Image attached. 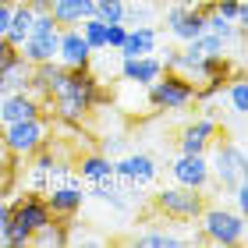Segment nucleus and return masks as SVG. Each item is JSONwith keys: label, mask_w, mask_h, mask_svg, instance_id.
Segmentation results:
<instances>
[{"label": "nucleus", "mask_w": 248, "mask_h": 248, "mask_svg": "<svg viewBox=\"0 0 248 248\" xmlns=\"http://www.w3.org/2000/svg\"><path fill=\"white\" fill-rule=\"evenodd\" d=\"M78 174H82V181H103V177L114 174V160H110L107 153H85L82 160H78Z\"/></svg>", "instance_id": "22"}, {"label": "nucleus", "mask_w": 248, "mask_h": 248, "mask_svg": "<svg viewBox=\"0 0 248 248\" xmlns=\"http://www.w3.org/2000/svg\"><path fill=\"white\" fill-rule=\"evenodd\" d=\"M57 36H61V29H53V32H29V36L21 39L18 53H21L29 64L53 61V57H57Z\"/></svg>", "instance_id": "16"}, {"label": "nucleus", "mask_w": 248, "mask_h": 248, "mask_svg": "<svg viewBox=\"0 0 248 248\" xmlns=\"http://www.w3.org/2000/svg\"><path fill=\"white\" fill-rule=\"evenodd\" d=\"M0 241H4V238H0Z\"/></svg>", "instance_id": "37"}, {"label": "nucleus", "mask_w": 248, "mask_h": 248, "mask_svg": "<svg viewBox=\"0 0 248 248\" xmlns=\"http://www.w3.org/2000/svg\"><path fill=\"white\" fill-rule=\"evenodd\" d=\"M7 223H11V206H7V202H0V238H4Z\"/></svg>", "instance_id": "32"}, {"label": "nucleus", "mask_w": 248, "mask_h": 248, "mask_svg": "<svg viewBox=\"0 0 248 248\" xmlns=\"http://www.w3.org/2000/svg\"><path fill=\"white\" fill-rule=\"evenodd\" d=\"M124 36H128V25L124 21H114V25H107V50H121V43H124Z\"/></svg>", "instance_id": "28"}, {"label": "nucleus", "mask_w": 248, "mask_h": 248, "mask_svg": "<svg viewBox=\"0 0 248 248\" xmlns=\"http://www.w3.org/2000/svg\"><path fill=\"white\" fill-rule=\"evenodd\" d=\"M156 0H124V25H153Z\"/></svg>", "instance_id": "24"}, {"label": "nucleus", "mask_w": 248, "mask_h": 248, "mask_svg": "<svg viewBox=\"0 0 248 248\" xmlns=\"http://www.w3.org/2000/svg\"><path fill=\"white\" fill-rule=\"evenodd\" d=\"M93 7H96V0H53L50 15L61 29H71V25H82L93 15Z\"/></svg>", "instance_id": "19"}, {"label": "nucleus", "mask_w": 248, "mask_h": 248, "mask_svg": "<svg viewBox=\"0 0 248 248\" xmlns=\"http://www.w3.org/2000/svg\"><path fill=\"white\" fill-rule=\"evenodd\" d=\"M163 21H167V32H170L174 39H181V43H188V39H195V36L206 32V11H202L199 4L195 7H177V4H170Z\"/></svg>", "instance_id": "10"}, {"label": "nucleus", "mask_w": 248, "mask_h": 248, "mask_svg": "<svg viewBox=\"0 0 248 248\" xmlns=\"http://www.w3.org/2000/svg\"><path fill=\"white\" fill-rule=\"evenodd\" d=\"M220 96H227L231 114H234V117H245V110H248V82H245V71L234 75L231 82L223 85V93H220Z\"/></svg>", "instance_id": "23"}, {"label": "nucleus", "mask_w": 248, "mask_h": 248, "mask_svg": "<svg viewBox=\"0 0 248 248\" xmlns=\"http://www.w3.org/2000/svg\"><path fill=\"white\" fill-rule=\"evenodd\" d=\"M160 75H163V64H160L156 53H145V57H124V61H121V82L153 85Z\"/></svg>", "instance_id": "15"}, {"label": "nucleus", "mask_w": 248, "mask_h": 248, "mask_svg": "<svg viewBox=\"0 0 248 248\" xmlns=\"http://www.w3.org/2000/svg\"><path fill=\"white\" fill-rule=\"evenodd\" d=\"M50 128H53V117H29V121H11L0 128V139H4L7 153L15 160H32L43 145L50 142Z\"/></svg>", "instance_id": "4"}, {"label": "nucleus", "mask_w": 248, "mask_h": 248, "mask_svg": "<svg viewBox=\"0 0 248 248\" xmlns=\"http://www.w3.org/2000/svg\"><path fill=\"white\" fill-rule=\"evenodd\" d=\"M29 78H32V64L15 50L7 64L0 67V93H21V89H29Z\"/></svg>", "instance_id": "18"}, {"label": "nucleus", "mask_w": 248, "mask_h": 248, "mask_svg": "<svg viewBox=\"0 0 248 248\" xmlns=\"http://www.w3.org/2000/svg\"><path fill=\"white\" fill-rule=\"evenodd\" d=\"M75 29L82 32V39H85L93 50H107V25H103V21H99L96 15H89L82 25H75Z\"/></svg>", "instance_id": "25"}, {"label": "nucleus", "mask_w": 248, "mask_h": 248, "mask_svg": "<svg viewBox=\"0 0 248 248\" xmlns=\"http://www.w3.org/2000/svg\"><path fill=\"white\" fill-rule=\"evenodd\" d=\"M43 110H46V103H43L39 96H32L29 89H21V93H4V103H0V124L39 117Z\"/></svg>", "instance_id": "14"}, {"label": "nucleus", "mask_w": 248, "mask_h": 248, "mask_svg": "<svg viewBox=\"0 0 248 248\" xmlns=\"http://www.w3.org/2000/svg\"><path fill=\"white\" fill-rule=\"evenodd\" d=\"M43 199H46V206H50V213L57 220H71L75 213L82 209V202H85V188H82L78 177H64V181L46 185Z\"/></svg>", "instance_id": "8"}, {"label": "nucleus", "mask_w": 248, "mask_h": 248, "mask_svg": "<svg viewBox=\"0 0 248 248\" xmlns=\"http://www.w3.org/2000/svg\"><path fill=\"white\" fill-rule=\"evenodd\" d=\"M156 46H160V32H156L153 25H131L128 36H124L117 57H145V53H156Z\"/></svg>", "instance_id": "17"}, {"label": "nucleus", "mask_w": 248, "mask_h": 248, "mask_svg": "<svg viewBox=\"0 0 248 248\" xmlns=\"http://www.w3.org/2000/svg\"><path fill=\"white\" fill-rule=\"evenodd\" d=\"M103 78L93 67H67V82L46 107H53V121L61 124H82L93 110L103 103Z\"/></svg>", "instance_id": "1"}, {"label": "nucleus", "mask_w": 248, "mask_h": 248, "mask_svg": "<svg viewBox=\"0 0 248 248\" xmlns=\"http://www.w3.org/2000/svg\"><path fill=\"white\" fill-rule=\"evenodd\" d=\"M50 220H53V213L46 206V199H43V191H25L21 199L11 202V223L4 231V241L21 248V245H29V238Z\"/></svg>", "instance_id": "2"}, {"label": "nucleus", "mask_w": 248, "mask_h": 248, "mask_svg": "<svg viewBox=\"0 0 248 248\" xmlns=\"http://www.w3.org/2000/svg\"><path fill=\"white\" fill-rule=\"evenodd\" d=\"M29 245H39V248H64L71 245V223H57V217H53L50 223H43V227L29 238Z\"/></svg>", "instance_id": "21"}, {"label": "nucleus", "mask_w": 248, "mask_h": 248, "mask_svg": "<svg viewBox=\"0 0 248 248\" xmlns=\"http://www.w3.org/2000/svg\"><path fill=\"white\" fill-rule=\"evenodd\" d=\"M11 160H15V156L7 153V145H4V139H0V167H4V163H11Z\"/></svg>", "instance_id": "35"}, {"label": "nucleus", "mask_w": 248, "mask_h": 248, "mask_svg": "<svg viewBox=\"0 0 248 248\" xmlns=\"http://www.w3.org/2000/svg\"><path fill=\"white\" fill-rule=\"evenodd\" d=\"M156 160L149 153H128V156H121V160H114V174H117V181H128L135 188H142V185H153L156 181Z\"/></svg>", "instance_id": "12"}, {"label": "nucleus", "mask_w": 248, "mask_h": 248, "mask_svg": "<svg viewBox=\"0 0 248 248\" xmlns=\"http://www.w3.org/2000/svg\"><path fill=\"white\" fill-rule=\"evenodd\" d=\"M11 7H15V0H0V36L7 32V21H11Z\"/></svg>", "instance_id": "31"}, {"label": "nucleus", "mask_w": 248, "mask_h": 248, "mask_svg": "<svg viewBox=\"0 0 248 248\" xmlns=\"http://www.w3.org/2000/svg\"><path fill=\"white\" fill-rule=\"evenodd\" d=\"M145 93H149L153 110H160V114H177L195 103V82L181 71H163Z\"/></svg>", "instance_id": "5"}, {"label": "nucleus", "mask_w": 248, "mask_h": 248, "mask_svg": "<svg viewBox=\"0 0 248 248\" xmlns=\"http://www.w3.org/2000/svg\"><path fill=\"white\" fill-rule=\"evenodd\" d=\"M209 149H213V160H209V174L220 181V188H234L238 181H245V167H248V160H245V145L238 142V139H227V135H217V139L209 142Z\"/></svg>", "instance_id": "6"}, {"label": "nucleus", "mask_w": 248, "mask_h": 248, "mask_svg": "<svg viewBox=\"0 0 248 248\" xmlns=\"http://www.w3.org/2000/svg\"><path fill=\"white\" fill-rule=\"evenodd\" d=\"M11 53H15V46H11V43H7L4 36H0V67L7 64V57H11Z\"/></svg>", "instance_id": "33"}, {"label": "nucleus", "mask_w": 248, "mask_h": 248, "mask_svg": "<svg viewBox=\"0 0 248 248\" xmlns=\"http://www.w3.org/2000/svg\"><path fill=\"white\" fill-rule=\"evenodd\" d=\"M135 241H139L142 248H177V245H185V238H177L174 231H145Z\"/></svg>", "instance_id": "26"}, {"label": "nucleus", "mask_w": 248, "mask_h": 248, "mask_svg": "<svg viewBox=\"0 0 248 248\" xmlns=\"http://www.w3.org/2000/svg\"><path fill=\"white\" fill-rule=\"evenodd\" d=\"M160 64H163V71H177V64H181V50L177 46H167L160 53Z\"/></svg>", "instance_id": "30"}, {"label": "nucleus", "mask_w": 248, "mask_h": 248, "mask_svg": "<svg viewBox=\"0 0 248 248\" xmlns=\"http://www.w3.org/2000/svg\"><path fill=\"white\" fill-rule=\"evenodd\" d=\"M231 195H234V209H238V213H248V185L238 181V185L231 188Z\"/></svg>", "instance_id": "29"}, {"label": "nucleus", "mask_w": 248, "mask_h": 248, "mask_svg": "<svg viewBox=\"0 0 248 248\" xmlns=\"http://www.w3.org/2000/svg\"><path fill=\"white\" fill-rule=\"evenodd\" d=\"M167 4H177V7H195L199 0H167Z\"/></svg>", "instance_id": "36"}, {"label": "nucleus", "mask_w": 248, "mask_h": 248, "mask_svg": "<svg viewBox=\"0 0 248 248\" xmlns=\"http://www.w3.org/2000/svg\"><path fill=\"white\" fill-rule=\"evenodd\" d=\"M170 177H174V185H185V188L206 191L209 181H213L206 153H177V160L170 163Z\"/></svg>", "instance_id": "9"}, {"label": "nucleus", "mask_w": 248, "mask_h": 248, "mask_svg": "<svg viewBox=\"0 0 248 248\" xmlns=\"http://www.w3.org/2000/svg\"><path fill=\"white\" fill-rule=\"evenodd\" d=\"M220 135V124L213 117H199L181 128L177 135V153H209V142Z\"/></svg>", "instance_id": "13"}, {"label": "nucleus", "mask_w": 248, "mask_h": 248, "mask_svg": "<svg viewBox=\"0 0 248 248\" xmlns=\"http://www.w3.org/2000/svg\"><path fill=\"white\" fill-rule=\"evenodd\" d=\"M32 21H36V11H32L25 0H15V7H11V21H7V32H4V39L11 43V46H21V39L32 32Z\"/></svg>", "instance_id": "20"}, {"label": "nucleus", "mask_w": 248, "mask_h": 248, "mask_svg": "<svg viewBox=\"0 0 248 248\" xmlns=\"http://www.w3.org/2000/svg\"><path fill=\"white\" fill-rule=\"evenodd\" d=\"M93 15L103 21V25H114V21H124V0H96Z\"/></svg>", "instance_id": "27"}, {"label": "nucleus", "mask_w": 248, "mask_h": 248, "mask_svg": "<svg viewBox=\"0 0 248 248\" xmlns=\"http://www.w3.org/2000/svg\"><path fill=\"white\" fill-rule=\"evenodd\" d=\"M25 4H29L32 11H50V7H53V0H25Z\"/></svg>", "instance_id": "34"}, {"label": "nucleus", "mask_w": 248, "mask_h": 248, "mask_svg": "<svg viewBox=\"0 0 248 248\" xmlns=\"http://www.w3.org/2000/svg\"><path fill=\"white\" fill-rule=\"evenodd\" d=\"M199 227H202V241L209 245H245L248 241V220L238 209H223V206H206L199 213Z\"/></svg>", "instance_id": "3"}, {"label": "nucleus", "mask_w": 248, "mask_h": 248, "mask_svg": "<svg viewBox=\"0 0 248 248\" xmlns=\"http://www.w3.org/2000/svg\"><path fill=\"white\" fill-rule=\"evenodd\" d=\"M153 206L160 217L167 220H177V223H188V220H199V213L206 209V195L195 188H185V185H170V188H160L153 199Z\"/></svg>", "instance_id": "7"}, {"label": "nucleus", "mask_w": 248, "mask_h": 248, "mask_svg": "<svg viewBox=\"0 0 248 248\" xmlns=\"http://www.w3.org/2000/svg\"><path fill=\"white\" fill-rule=\"evenodd\" d=\"M93 57H96V50L82 39V32H78L75 25L71 29H61V36H57V57H53V61H61L64 67H93Z\"/></svg>", "instance_id": "11"}]
</instances>
